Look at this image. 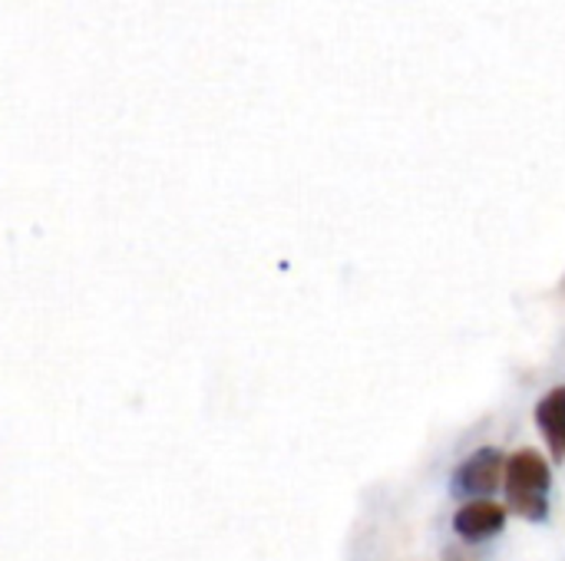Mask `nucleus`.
<instances>
[{"mask_svg":"<svg viewBox=\"0 0 565 561\" xmlns=\"http://www.w3.org/2000/svg\"><path fill=\"white\" fill-rule=\"evenodd\" d=\"M536 427L556 463H565V387H553L536 403Z\"/></svg>","mask_w":565,"mask_h":561,"instance_id":"20e7f679","label":"nucleus"},{"mask_svg":"<svg viewBox=\"0 0 565 561\" xmlns=\"http://www.w3.org/2000/svg\"><path fill=\"white\" fill-rule=\"evenodd\" d=\"M503 470H507L503 453L493 446H483L467 463H460V470L454 473V493L473 496V499H490L503 486Z\"/></svg>","mask_w":565,"mask_h":561,"instance_id":"f03ea898","label":"nucleus"},{"mask_svg":"<svg viewBox=\"0 0 565 561\" xmlns=\"http://www.w3.org/2000/svg\"><path fill=\"white\" fill-rule=\"evenodd\" d=\"M550 486L553 473L543 453L536 450H520L507 460L503 470V489H507V506L526 519V522H546L550 516Z\"/></svg>","mask_w":565,"mask_h":561,"instance_id":"f257e3e1","label":"nucleus"},{"mask_svg":"<svg viewBox=\"0 0 565 561\" xmlns=\"http://www.w3.org/2000/svg\"><path fill=\"white\" fill-rule=\"evenodd\" d=\"M503 529H507V509L497 506L493 499H470L454 516V532L470 546L487 542V539L500 536Z\"/></svg>","mask_w":565,"mask_h":561,"instance_id":"7ed1b4c3","label":"nucleus"}]
</instances>
